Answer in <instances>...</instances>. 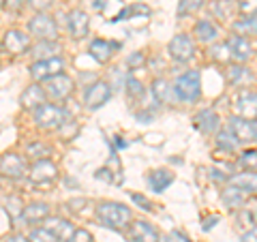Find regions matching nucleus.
<instances>
[{
  "label": "nucleus",
  "mask_w": 257,
  "mask_h": 242,
  "mask_svg": "<svg viewBox=\"0 0 257 242\" xmlns=\"http://www.w3.org/2000/svg\"><path fill=\"white\" fill-rule=\"evenodd\" d=\"M94 214L103 227H109V229H116V231L126 229L133 221L131 208L126 204H120V201H101V204L96 206Z\"/></svg>",
  "instance_id": "nucleus-1"
},
{
  "label": "nucleus",
  "mask_w": 257,
  "mask_h": 242,
  "mask_svg": "<svg viewBox=\"0 0 257 242\" xmlns=\"http://www.w3.org/2000/svg\"><path fill=\"white\" fill-rule=\"evenodd\" d=\"M35 116V125L43 131H54V129H62L69 123V111L64 109V105L60 103H43L39 109L32 111Z\"/></svg>",
  "instance_id": "nucleus-2"
},
{
  "label": "nucleus",
  "mask_w": 257,
  "mask_h": 242,
  "mask_svg": "<svg viewBox=\"0 0 257 242\" xmlns=\"http://www.w3.org/2000/svg\"><path fill=\"white\" fill-rule=\"evenodd\" d=\"M174 94L178 101L184 103H195L202 96V75L197 69H191L174 79Z\"/></svg>",
  "instance_id": "nucleus-3"
},
{
  "label": "nucleus",
  "mask_w": 257,
  "mask_h": 242,
  "mask_svg": "<svg viewBox=\"0 0 257 242\" xmlns=\"http://www.w3.org/2000/svg\"><path fill=\"white\" fill-rule=\"evenodd\" d=\"M67 69V60L62 56H52V58H45V60H35L30 64V79L35 84H43L47 79H52L56 75L64 73Z\"/></svg>",
  "instance_id": "nucleus-4"
},
{
  "label": "nucleus",
  "mask_w": 257,
  "mask_h": 242,
  "mask_svg": "<svg viewBox=\"0 0 257 242\" xmlns=\"http://www.w3.org/2000/svg\"><path fill=\"white\" fill-rule=\"evenodd\" d=\"M28 32L37 41H58V24L50 13H35L28 22Z\"/></svg>",
  "instance_id": "nucleus-5"
},
{
  "label": "nucleus",
  "mask_w": 257,
  "mask_h": 242,
  "mask_svg": "<svg viewBox=\"0 0 257 242\" xmlns=\"http://www.w3.org/2000/svg\"><path fill=\"white\" fill-rule=\"evenodd\" d=\"M111 96H114V86H111L109 82H105V79H96V82H92L90 86L86 88L84 105L90 111H96V109H101L103 105H107Z\"/></svg>",
  "instance_id": "nucleus-6"
},
{
  "label": "nucleus",
  "mask_w": 257,
  "mask_h": 242,
  "mask_svg": "<svg viewBox=\"0 0 257 242\" xmlns=\"http://www.w3.org/2000/svg\"><path fill=\"white\" fill-rule=\"evenodd\" d=\"M43 90H45L47 99H50L52 103H64L71 94H73L75 82H73V77L71 75L60 73V75H56L52 79H47V82H43Z\"/></svg>",
  "instance_id": "nucleus-7"
},
{
  "label": "nucleus",
  "mask_w": 257,
  "mask_h": 242,
  "mask_svg": "<svg viewBox=\"0 0 257 242\" xmlns=\"http://www.w3.org/2000/svg\"><path fill=\"white\" fill-rule=\"evenodd\" d=\"M167 54H170V58L174 62L187 64L195 58V41L187 32H180V35L172 37V41L167 43Z\"/></svg>",
  "instance_id": "nucleus-8"
},
{
  "label": "nucleus",
  "mask_w": 257,
  "mask_h": 242,
  "mask_svg": "<svg viewBox=\"0 0 257 242\" xmlns=\"http://www.w3.org/2000/svg\"><path fill=\"white\" fill-rule=\"evenodd\" d=\"M58 178V167L52 159H37L28 167V180L35 184H50Z\"/></svg>",
  "instance_id": "nucleus-9"
},
{
  "label": "nucleus",
  "mask_w": 257,
  "mask_h": 242,
  "mask_svg": "<svg viewBox=\"0 0 257 242\" xmlns=\"http://www.w3.org/2000/svg\"><path fill=\"white\" fill-rule=\"evenodd\" d=\"M30 37L26 35L24 30L20 28H11V30H7L5 32V37L0 39V47H3L5 52H9L13 56H22V54H26L30 50Z\"/></svg>",
  "instance_id": "nucleus-10"
},
{
  "label": "nucleus",
  "mask_w": 257,
  "mask_h": 242,
  "mask_svg": "<svg viewBox=\"0 0 257 242\" xmlns=\"http://www.w3.org/2000/svg\"><path fill=\"white\" fill-rule=\"evenodd\" d=\"M0 174L11 180H20L24 176H28L26 159L18 152H7V155L0 157Z\"/></svg>",
  "instance_id": "nucleus-11"
},
{
  "label": "nucleus",
  "mask_w": 257,
  "mask_h": 242,
  "mask_svg": "<svg viewBox=\"0 0 257 242\" xmlns=\"http://www.w3.org/2000/svg\"><path fill=\"white\" fill-rule=\"evenodd\" d=\"M227 129L234 137L238 140V144H242V146H248V144H255L257 137H255V127H253V120H246L242 116H229L227 120Z\"/></svg>",
  "instance_id": "nucleus-12"
},
{
  "label": "nucleus",
  "mask_w": 257,
  "mask_h": 242,
  "mask_svg": "<svg viewBox=\"0 0 257 242\" xmlns=\"http://www.w3.org/2000/svg\"><path fill=\"white\" fill-rule=\"evenodd\" d=\"M118 50H120V43L107 41V39H92V41L88 43V54H90V58L99 64H107L111 58H114V54Z\"/></svg>",
  "instance_id": "nucleus-13"
},
{
  "label": "nucleus",
  "mask_w": 257,
  "mask_h": 242,
  "mask_svg": "<svg viewBox=\"0 0 257 242\" xmlns=\"http://www.w3.org/2000/svg\"><path fill=\"white\" fill-rule=\"evenodd\" d=\"M67 28L71 32V37L79 41V39H86L88 32H90V15L84 9H73L67 15Z\"/></svg>",
  "instance_id": "nucleus-14"
},
{
  "label": "nucleus",
  "mask_w": 257,
  "mask_h": 242,
  "mask_svg": "<svg viewBox=\"0 0 257 242\" xmlns=\"http://www.w3.org/2000/svg\"><path fill=\"white\" fill-rule=\"evenodd\" d=\"M193 123H195V129L204 135H216L221 131V116L216 114L214 109L206 107V109H199L195 116H193Z\"/></svg>",
  "instance_id": "nucleus-15"
},
{
  "label": "nucleus",
  "mask_w": 257,
  "mask_h": 242,
  "mask_svg": "<svg viewBox=\"0 0 257 242\" xmlns=\"http://www.w3.org/2000/svg\"><path fill=\"white\" fill-rule=\"evenodd\" d=\"M236 116H242L246 120H257V92L251 88H242L236 94Z\"/></svg>",
  "instance_id": "nucleus-16"
},
{
  "label": "nucleus",
  "mask_w": 257,
  "mask_h": 242,
  "mask_svg": "<svg viewBox=\"0 0 257 242\" xmlns=\"http://www.w3.org/2000/svg\"><path fill=\"white\" fill-rule=\"evenodd\" d=\"M43 103H47V94L43 90V84H35V82H32L26 88V90L20 94V105H22V109L35 111V109L41 107Z\"/></svg>",
  "instance_id": "nucleus-17"
},
{
  "label": "nucleus",
  "mask_w": 257,
  "mask_h": 242,
  "mask_svg": "<svg viewBox=\"0 0 257 242\" xmlns=\"http://www.w3.org/2000/svg\"><path fill=\"white\" fill-rule=\"evenodd\" d=\"M128 238L133 242H161V236L157 227L152 223H146V221H131L128 225Z\"/></svg>",
  "instance_id": "nucleus-18"
},
{
  "label": "nucleus",
  "mask_w": 257,
  "mask_h": 242,
  "mask_svg": "<svg viewBox=\"0 0 257 242\" xmlns=\"http://www.w3.org/2000/svg\"><path fill=\"white\" fill-rule=\"evenodd\" d=\"M43 227L50 229L60 242H69L71 236H73V231H75L73 223H71L69 219H64V216H47V219L43 221Z\"/></svg>",
  "instance_id": "nucleus-19"
},
{
  "label": "nucleus",
  "mask_w": 257,
  "mask_h": 242,
  "mask_svg": "<svg viewBox=\"0 0 257 242\" xmlns=\"http://www.w3.org/2000/svg\"><path fill=\"white\" fill-rule=\"evenodd\" d=\"M231 187H236L238 191H242L246 197L257 195V172H251V169H242L236 176H229L227 180Z\"/></svg>",
  "instance_id": "nucleus-20"
},
{
  "label": "nucleus",
  "mask_w": 257,
  "mask_h": 242,
  "mask_svg": "<svg viewBox=\"0 0 257 242\" xmlns=\"http://www.w3.org/2000/svg\"><path fill=\"white\" fill-rule=\"evenodd\" d=\"M193 35H195V39L199 43H216L221 37V28L216 26V24L212 20H197L195 26H193Z\"/></svg>",
  "instance_id": "nucleus-21"
},
{
  "label": "nucleus",
  "mask_w": 257,
  "mask_h": 242,
  "mask_svg": "<svg viewBox=\"0 0 257 242\" xmlns=\"http://www.w3.org/2000/svg\"><path fill=\"white\" fill-rule=\"evenodd\" d=\"M47 216H52L50 204H45V201H32V204L24 206L22 221L28 223V225H37V223H43Z\"/></svg>",
  "instance_id": "nucleus-22"
},
{
  "label": "nucleus",
  "mask_w": 257,
  "mask_h": 242,
  "mask_svg": "<svg viewBox=\"0 0 257 242\" xmlns=\"http://www.w3.org/2000/svg\"><path fill=\"white\" fill-rule=\"evenodd\" d=\"M227 45H229V50H231V56H234V60L240 62V64H244V62L253 56V45H251V41H248L246 37L231 35V37L227 39Z\"/></svg>",
  "instance_id": "nucleus-23"
},
{
  "label": "nucleus",
  "mask_w": 257,
  "mask_h": 242,
  "mask_svg": "<svg viewBox=\"0 0 257 242\" xmlns=\"http://www.w3.org/2000/svg\"><path fill=\"white\" fill-rule=\"evenodd\" d=\"M150 94H152V99H155L159 105H172L174 101H178L176 99V94H174V86L163 77H157L155 82H152Z\"/></svg>",
  "instance_id": "nucleus-24"
},
{
  "label": "nucleus",
  "mask_w": 257,
  "mask_h": 242,
  "mask_svg": "<svg viewBox=\"0 0 257 242\" xmlns=\"http://www.w3.org/2000/svg\"><path fill=\"white\" fill-rule=\"evenodd\" d=\"M28 52L35 60H45V58H52V56H60L62 47L58 45V41H35Z\"/></svg>",
  "instance_id": "nucleus-25"
},
{
  "label": "nucleus",
  "mask_w": 257,
  "mask_h": 242,
  "mask_svg": "<svg viewBox=\"0 0 257 242\" xmlns=\"http://www.w3.org/2000/svg\"><path fill=\"white\" fill-rule=\"evenodd\" d=\"M146 182L155 193H163L174 182V174L170 169H152V172L146 176Z\"/></svg>",
  "instance_id": "nucleus-26"
},
{
  "label": "nucleus",
  "mask_w": 257,
  "mask_h": 242,
  "mask_svg": "<svg viewBox=\"0 0 257 242\" xmlns=\"http://www.w3.org/2000/svg\"><path fill=\"white\" fill-rule=\"evenodd\" d=\"M231 30L234 35H240V37H255L257 35V15H240V20H234L231 22Z\"/></svg>",
  "instance_id": "nucleus-27"
},
{
  "label": "nucleus",
  "mask_w": 257,
  "mask_h": 242,
  "mask_svg": "<svg viewBox=\"0 0 257 242\" xmlns=\"http://www.w3.org/2000/svg\"><path fill=\"white\" fill-rule=\"evenodd\" d=\"M227 77H229L231 86H248L255 79L253 73H251V69H246L244 64H240V62L231 64L229 71H227Z\"/></svg>",
  "instance_id": "nucleus-28"
},
{
  "label": "nucleus",
  "mask_w": 257,
  "mask_h": 242,
  "mask_svg": "<svg viewBox=\"0 0 257 242\" xmlns=\"http://www.w3.org/2000/svg\"><path fill=\"white\" fill-rule=\"evenodd\" d=\"M221 199H223V204L229 208V210H240L244 204H246V195L242 191H238L236 187H225L223 193H221Z\"/></svg>",
  "instance_id": "nucleus-29"
},
{
  "label": "nucleus",
  "mask_w": 257,
  "mask_h": 242,
  "mask_svg": "<svg viewBox=\"0 0 257 242\" xmlns=\"http://www.w3.org/2000/svg\"><path fill=\"white\" fill-rule=\"evenodd\" d=\"M214 146H216V150H223V152H236L240 144L229 129H221L214 137Z\"/></svg>",
  "instance_id": "nucleus-30"
},
{
  "label": "nucleus",
  "mask_w": 257,
  "mask_h": 242,
  "mask_svg": "<svg viewBox=\"0 0 257 242\" xmlns=\"http://www.w3.org/2000/svg\"><path fill=\"white\" fill-rule=\"evenodd\" d=\"M208 54H210V58L214 62H221V64H229L231 60H234V56H231V50L227 41L225 43H212V47L208 50Z\"/></svg>",
  "instance_id": "nucleus-31"
},
{
  "label": "nucleus",
  "mask_w": 257,
  "mask_h": 242,
  "mask_svg": "<svg viewBox=\"0 0 257 242\" xmlns=\"http://www.w3.org/2000/svg\"><path fill=\"white\" fill-rule=\"evenodd\" d=\"M52 155V146L50 144H43V142H30L26 146V157L30 159H50Z\"/></svg>",
  "instance_id": "nucleus-32"
},
{
  "label": "nucleus",
  "mask_w": 257,
  "mask_h": 242,
  "mask_svg": "<svg viewBox=\"0 0 257 242\" xmlns=\"http://www.w3.org/2000/svg\"><path fill=\"white\" fill-rule=\"evenodd\" d=\"M124 88H126V96H128V99H131V101H140L142 96L146 94V88H144V84L140 82L138 77H131V75L126 77Z\"/></svg>",
  "instance_id": "nucleus-33"
},
{
  "label": "nucleus",
  "mask_w": 257,
  "mask_h": 242,
  "mask_svg": "<svg viewBox=\"0 0 257 242\" xmlns=\"http://www.w3.org/2000/svg\"><path fill=\"white\" fill-rule=\"evenodd\" d=\"M204 3L206 0H180L178 7H176V15L178 18H187V15L197 13L204 7Z\"/></svg>",
  "instance_id": "nucleus-34"
},
{
  "label": "nucleus",
  "mask_w": 257,
  "mask_h": 242,
  "mask_svg": "<svg viewBox=\"0 0 257 242\" xmlns=\"http://www.w3.org/2000/svg\"><path fill=\"white\" fill-rule=\"evenodd\" d=\"M5 210H7V214L11 216L13 221H18V219H22V212H24V201H22V197H18V195H9V199L5 201Z\"/></svg>",
  "instance_id": "nucleus-35"
},
{
  "label": "nucleus",
  "mask_w": 257,
  "mask_h": 242,
  "mask_svg": "<svg viewBox=\"0 0 257 242\" xmlns=\"http://www.w3.org/2000/svg\"><path fill=\"white\" fill-rule=\"evenodd\" d=\"M26 238H28V242H60L50 229H45L43 225L41 227H32Z\"/></svg>",
  "instance_id": "nucleus-36"
},
{
  "label": "nucleus",
  "mask_w": 257,
  "mask_h": 242,
  "mask_svg": "<svg viewBox=\"0 0 257 242\" xmlns=\"http://www.w3.org/2000/svg\"><path fill=\"white\" fill-rule=\"evenodd\" d=\"M238 163L242 169H251V172H257V148H246L240 152Z\"/></svg>",
  "instance_id": "nucleus-37"
},
{
  "label": "nucleus",
  "mask_w": 257,
  "mask_h": 242,
  "mask_svg": "<svg viewBox=\"0 0 257 242\" xmlns=\"http://www.w3.org/2000/svg\"><path fill=\"white\" fill-rule=\"evenodd\" d=\"M238 9V7L234 5V0H216L214 5V15L221 20H231V15H234V11Z\"/></svg>",
  "instance_id": "nucleus-38"
},
{
  "label": "nucleus",
  "mask_w": 257,
  "mask_h": 242,
  "mask_svg": "<svg viewBox=\"0 0 257 242\" xmlns=\"http://www.w3.org/2000/svg\"><path fill=\"white\" fill-rule=\"evenodd\" d=\"M236 7H238V13L240 15H257V0H236Z\"/></svg>",
  "instance_id": "nucleus-39"
},
{
  "label": "nucleus",
  "mask_w": 257,
  "mask_h": 242,
  "mask_svg": "<svg viewBox=\"0 0 257 242\" xmlns=\"http://www.w3.org/2000/svg\"><path fill=\"white\" fill-rule=\"evenodd\" d=\"M126 67H128V69H142V67H146V54H142V52L128 54Z\"/></svg>",
  "instance_id": "nucleus-40"
},
{
  "label": "nucleus",
  "mask_w": 257,
  "mask_h": 242,
  "mask_svg": "<svg viewBox=\"0 0 257 242\" xmlns=\"http://www.w3.org/2000/svg\"><path fill=\"white\" fill-rule=\"evenodd\" d=\"M56 0H28V5L35 9V13H47L54 7Z\"/></svg>",
  "instance_id": "nucleus-41"
},
{
  "label": "nucleus",
  "mask_w": 257,
  "mask_h": 242,
  "mask_svg": "<svg viewBox=\"0 0 257 242\" xmlns=\"http://www.w3.org/2000/svg\"><path fill=\"white\" fill-rule=\"evenodd\" d=\"M131 199H133V204H138L142 210H146V212H152L155 210V206H152V201L148 197H144L140 195V193H131Z\"/></svg>",
  "instance_id": "nucleus-42"
},
{
  "label": "nucleus",
  "mask_w": 257,
  "mask_h": 242,
  "mask_svg": "<svg viewBox=\"0 0 257 242\" xmlns=\"http://www.w3.org/2000/svg\"><path fill=\"white\" fill-rule=\"evenodd\" d=\"M69 242H94V236L88 229H84V227H77L75 231H73V236H71V240Z\"/></svg>",
  "instance_id": "nucleus-43"
},
{
  "label": "nucleus",
  "mask_w": 257,
  "mask_h": 242,
  "mask_svg": "<svg viewBox=\"0 0 257 242\" xmlns=\"http://www.w3.org/2000/svg\"><path fill=\"white\" fill-rule=\"evenodd\" d=\"M238 223L242 225V227L246 229H251L253 225H255V219H253V212H248L244 210V208H240V212H238Z\"/></svg>",
  "instance_id": "nucleus-44"
},
{
  "label": "nucleus",
  "mask_w": 257,
  "mask_h": 242,
  "mask_svg": "<svg viewBox=\"0 0 257 242\" xmlns=\"http://www.w3.org/2000/svg\"><path fill=\"white\" fill-rule=\"evenodd\" d=\"M242 242H257V223L253 225L251 229H246L242 233Z\"/></svg>",
  "instance_id": "nucleus-45"
},
{
  "label": "nucleus",
  "mask_w": 257,
  "mask_h": 242,
  "mask_svg": "<svg viewBox=\"0 0 257 242\" xmlns=\"http://www.w3.org/2000/svg\"><path fill=\"white\" fill-rule=\"evenodd\" d=\"M3 242H28V238L26 236H22V233H9Z\"/></svg>",
  "instance_id": "nucleus-46"
},
{
  "label": "nucleus",
  "mask_w": 257,
  "mask_h": 242,
  "mask_svg": "<svg viewBox=\"0 0 257 242\" xmlns=\"http://www.w3.org/2000/svg\"><path fill=\"white\" fill-rule=\"evenodd\" d=\"M7 7H9L11 11H20L24 7V3H22V0H7Z\"/></svg>",
  "instance_id": "nucleus-47"
},
{
  "label": "nucleus",
  "mask_w": 257,
  "mask_h": 242,
  "mask_svg": "<svg viewBox=\"0 0 257 242\" xmlns=\"http://www.w3.org/2000/svg\"><path fill=\"white\" fill-rule=\"evenodd\" d=\"M7 7V0H0V9H5Z\"/></svg>",
  "instance_id": "nucleus-48"
},
{
  "label": "nucleus",
  "mask_w": 257,
  "mask_h": 242,
  "mask_svg": "<svg viewBox=\"0 0 257 242\" xmlns=\"http://www.w3.org/2000/svg\"><path fill=\"white\" fill-rule=\"evenodd\" d=\"M253 127H255V137H257V120H253Z\"/></svg>",
  "instance_id": "nucleus-49"
},
{
  "label": "nucleus",
  "mask_w": 257,
  "mask_h": 242,
  "mask_svg": "<svg viewBox=\"0 0 257 242\" xmlns=\"http://www.w3.org/2000/svg\"><path fill=\"white\" fill-rule=\"evenodd\" d=\"M165 242H172V240H165Z\"/></svg>",
  "instance_id": "nucleus-50"
},
{
  "label": "nucleus",
  "mask_w": 257,
  "mask_h": 242,
  "mask_svg": "<svg viewBox=\"0 0 257 242\" xmlns=\"http://www.w3.org/2000/svg\"><path fill=\"white\" fill-rule=\"evenodd\" d=\"M0 67H3V62H0Z\"/></svg>",
  "instance_id": "nucleus-51"
}]
</instances>
